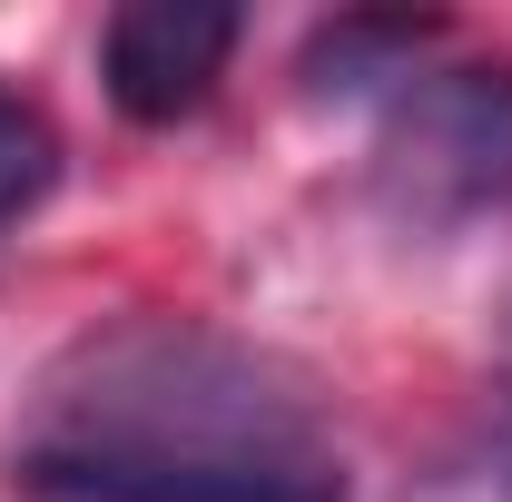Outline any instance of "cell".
<instances>
[{"mask_svg":"<svg viewBox=\"0 0 512 502\" xmlns=\"http://www.w3.org/2000/svg\"><path fill=\"white\" fill-rule=\"evenodd\" d=\"M10 483L30 502H345L306 384L207 325H119L69 355Z\"/></svg>","mask_w":512,"mask_h":502,"instance_id":"1","label":"cell"},{"mask_svg":"<svg viewBox=\"0 0 512 502\" xmlns=\"http://www.w3.org/2000/svg\"><path fill=\"white\" fill-rule=\"evenodd\" d=\"M375 188L404 227H463L512 207V60L414 69L384 109Z\"/></svg>","mask_w":512,"mask_h":502,"instance_id":"2","label":"cell"},{"mask_svg":"<svg viewBox=\"0 0 512 502\" xmlns=\"http://www.w3.org/2000/svg\"><path fill=\"white\" fill-rule=\"evenodd\" d=\"M227 50H237V10L227 0H128L99 30V79H109L119 119L168 128L188 109H207Z\"/></svg>","mask_w":512,"mask_h":502,"instance_id":"3","label":"cell"},{"mask_svg":"<svg viewBox=\"0 0 512 502\" xmlns=\"http://www.w3.org/2000/svg\"><path fill=\"white\" fill-rule=\"evenodd\" d=\"M444 40V20H404V10H365V20H335L306 50V89L316 99H365V89H404L424 50Z\"/></svg>","mask_w":512,"mask_h":502,"instance_id":"4","label":"cell"},{"mask_svg":"<svg viewBox=\"0 0 512 502\" xmlns=\"http://www.w3.org/2000/svg\"><path fill=\"white\" fill-rule=\"evenodd\" d=\"M60 178V128L40 119V99H20L0 79V227H20Z\"/></svg>","mask_w":512,"mask_h":502,"instance_id":"5","label":"cell"}]
</instances>
